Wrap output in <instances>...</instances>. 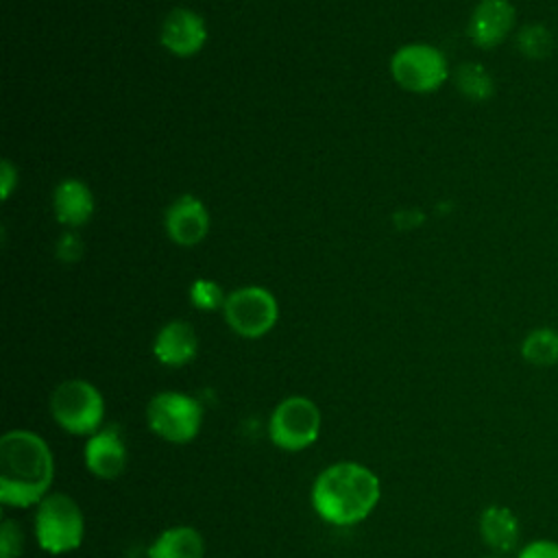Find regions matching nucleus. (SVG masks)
I'll return each mask as SVG.
<instances>
[{
  "label": "nucleus",
  "instance_id": "f257e3e1",
  "mask_svg": "<svg viewBox=\"0 0 558 558\" xmlns=\"http://www.w3.org/2000/svg\"><path fill=\"white\" fill-rule=\"evenodd\" d=\"M54 480L48 442L31 429H11L0 438V501L11 508L39 504Z\"/></svg>",
  "mask_w": 558,
  "mask_h": 558
},
{
  "label": "nucleus",
  "instance_id": "f03ea898",
  "mask_svg": "<svg viewBox=\"0 0 558 558\" xmlns=\"http://www.w3.org/2000/svg\"><path fill=\"white\" fill-rule=\"evenodd\" d=\"M381 486L377 475L360 462H336L312 484V506L331 525L344 527L364 521L377 506Z\"/></svg>",
  "mask_w": 558,
  "mask_h": 558
},
{
  "label": "nucleus",
  "instance_id": "7ed1b4c3",
  "mask_svg": "<svg viewBox=\"0 0 558 558\" xmlns=\"http://www.w3.org/2000/svg\"><path fill=\"white\" fill-rule=\"evenodd\" d=\"M85 536V517L81 506L65 493H48L35 512V538L48 554L76 549Z\"/></svg>",
  "mask_w": 558,
  "mask_h": 558
},
{
  "label": "nucleus",
  "instance_id": "20e7f679",
  "mask_svg": "<svg viewBox=\"0 0 558 558\" xmlns=\"http://www.w3.org/2000/svg\"><path fill=\"white\" fill-rule=\"evenodd\" d=\"M50 414L68 434L92 436L102 427L105 399L94 384L65 379L50 395Z\"/></svg>",
  "mask_w": 558,
  "mask_h": 558
},
{
  "label": "nucleus",
  "instance_id": "39448f33",
  "mask_svg": "<svg viewBox=\"0 0 558 558\" xmlns=\"http://www.w3.org/2000/svg\"><path fill=\"white\" fill-rule=\"evenodd\" d=\"M146 421L150 432L159 438L183 445L198 436L203 425V408L185 392L163 390L148 401Z\"/></svg>",
  "mask_w": 558,
  "mask_h": 558
},
{
  "label": "nucleus",
  "instance_id": "423d86ee",
  "mask_svg": "<svg viewBox=\"0 0 558 558\" xmlns=\"http://www.w3.org/2000/svg\"><path fill=\"white\" fill-rule=\"evenodd\" d=\"M390 74L408 92L429 94L449 78L447 57L429 44L401 46L390 59Z\"/></svg>",
  "mask_w": 558,
  "mask_h": 558
},
{
  "label": "nucleus",
  "instance_id": "0eeeda50",
  "mask_svg": "<svg viewBox=\"0 0 558 558\" xmlns=\"http://www.w3.org/2000/svg\"><path fill=\"white\" fill-rule=\"evenodd\" d=\"M320 434L318 405L301 395L279 401L268 418V436L272 445L286 451H301L316 442Z\"/></svg>",
  "mask_w": 558,
  "mask_h": 558
},
{
  "label": "nucleus",
  "instance_id": "6e6552de",
  "mask_svg": "<svg viewBox=\"0 0 558 558\" xmlns=\"http://www.w3.org/2000/svg\"><path fill=\"white\" fill-rule=\"evenodd\" d=\"M227 325L242 338H262L266 336L277 318L279 305L277 299L262 286H244L227 294L222 305Z\"/></svg>",
  "mask_w": 558,
  "mask_h": 558
},
{
  "label": "nucleus",
  "instance_id": "1a4fd4ad",
  "mask_svg": "<svg viewBox=\"0 0 558 558\" xmlns=\"http://www.w3.org/2000/svg\"><path fill=\"white\" fill-rule=\"evenodd\" d=\"M517 26V9L510 0H480L471 11L466 35L482 48L493 50L501 46Z\"/></svg>",
  "mask_w": 558,
  "mask_h": 558
},
{
  "label": "nucleus",
  "instance_id": "9d476101",
  "mask_svg": "<svg viewBox=\"0 0 558 558\" xmlns=\"http://www.w3.org/2000/svg\"><path fill=\"white\" fill-rule=\"evenodd\" d=\"M85 466L100 480H113L122 475L126 466V445L116 425H105L92 434L83 449Z\"/></svg>",
  "mask_w": 558,
  "mask_h": 558
},
{
  "label": "nucleus",
  "instance_id": "9b49d317",
  "mask_svg": "<svg viewBox=\"0 0 558 558\" xmlns=\"http://www.w3.org/2000/svg\"><path fill=\"white\" fill-rule=\"evenodd\" d=\"M159 39L168 52L177 57H192L207 41L205 20L192 9L177 7L163 17Z\"/></svg>",
  "mask_w": 558,
  "mask_h": 558
},
{
  "label": "nucleus",
  "instance_id": "f8f14e48",
  "mask_svg": "<svg viewBox=\"0 0 558 558\" xmlns=\"http://www.w3.org/2000/svg\"><path fill=\"white\" fill-rule=\"evenodd\" d=\"M168 238L181 246H194L209 231L207 207L192 194L179 196L166 211Z\"/></svg>",
  "mask_w": 558,
  "mask_h": 558
},
{
  "label": "nucleus",
  "instance_id": "ddd939ff",
  "mask_svg": "<svg viewBox=\"0 0 558 558\" xmlns=\"http://www.w3.org/2000/svg\"><path fill=\"white\" fill-rule=\"evenodd\" d=\"M477 530H480L482 543L499 556H506L519 549L521 523H519V517L508 506H501V504L486 506L480 512Z\"/></svg>",
  "mask_w": 558,
  "mask_h": 558
},
{
  "label": "nucleus",
  "instance_id": "4468645a",
  "mask_svg": "<svg viewBox=\"0 0 558 558\" xmlns=\"http://www.w3.org/2000/svg\"><path fill=\"white\" fill-rule=\"evenodd\" d=\"M198 349L196 331L185 320H170L166 323L153 342L155 357L166 366H183L194 360Z\"/></svg>",
  "mask_w": 558,
  "mask_h": 558
},
{
  "label": "nucleus",
  "instance_id": "2eb2a0df",
  "mask_svg": "<svg viewBox=\"0 0 558 558\" xmlns=\"http://www.w3.org/2000/svg\"><path fill=\"white\" fill-rule=\"evenodd\" d=\"M54 216L65 227H83L94 214L92 190L78 179H63L52 192Z\"/></svg>",
  "mask_w": 558,
  "mask_h": 558
},
{
  "label": "nucleus",
  "instance_id": "dca6fc26",
  "mask_svg": "<svg viewBox=\"0 0 558 558\" xmlns=\"http://www.w3.org/2000/svg\"><path fill=\"white\" fill-rule=\"evenodd\" d=\"M205 541L192 525L163 530L148 547V558H203Z\"/></svg>",
  "mask_w": 558,
  "mask_h": 558
},
{
  "label": "nucleus",
  "instance_id": "f3484780",
  "mask_svg": "<svg viewBox=\"0 0 558 558\" xmlns=\"http://www.w3.org/2000/svg\"><path fill=\"white\" fill-rule=\"evenodd\" d=\"M523 362L536 368H549L558 364V329L541 325L530 329L519 347Z\"/></svg>",
  "mask_w": 558,
  "mask_h": 558
},
{
  "label": "nucleus",
  "instance_id": "a211bd4d",
  "mask_svg": "<svg viewBox=\"0 0 558 558\" xmlns=\"http://www.w3.org/2000/svg\"><path fill=\"white\" fill-rule=\"evenodd\" d=\"M453 83L458 92L473 102H484L495 94L493 74L482 63H475V61L460 63L453 72Z\"/></svg>",
  "mask_w": 558,
  "mask_h": 558
},
{
  "label": "nucleus",
  "instance_id": "6ab92c4d",
  "mask_svg": "<svg viewBox=\"0 0 558 558\" xmlns=\"http://www.w3.org/2000/svg\"><path fill=\"white\" fill-rule=\"evenodd\" d=\"M514 46L527 61H545L554 52L556 39L545 22H527L514 31Z\"/></svg>",
  "mask_w": 558,
  "mask_h": 558
},
{
  "label": "nucleus",
  "instance_id": "aec40b11",
  "mask_svg": "<svg viewBox=\"0 0 558 558\" xmlns=\"http://www.w3.org/2000/svg\"><path fill=\"white\" fill-rule=\"evenodd\" d=\"M190 301L194 303V307L211 312V310L222 307L227 296H225L222 288L216 281H211V279H196L190 286Z\"/></svg>",
  "mask_w": 558,
  "mask_h": 558
},
{
  "label": "nucleus",
  "instance_id": "412c9836",
  "mask_svg": "<svg viewBox=\"0 0 558 558\" xmlns=\"http://www.w3.org/2000/svg\"><path fill=\"white\" fill-rule=\"evenodd\" d=\"M24 549V536L15 521L4 519L0 525V558H20Z\"/></svg>",
  "mask_w": 558,
  "mask_h": 558
},
{
  "label": "nucleus",
  "instance_id": "4be33fe9",
  "mask_svg": "<svg viewBox=\"0 0 558 558\" xmlns=\"http://www.w3.org/2000/svg\"><path fill=\"white\" fill-rule=\"evenodd\" d=\"M514 558H558V541L534 538L519 547Z\"/></svg>",
  "mask_w": 558,
  "mask_h": 558
},
{
  "label": "nucleus",
  "instance_id": "5701e85b",
  "mask_svg": "<svg viewBox=\"0 0 558 558\" xmlns=\"http://www.w3.org/2000/svg\"><path fill=\"white\" fill-rule=\"evenodd\" d=\"M57 257L65 264H72L76 262L81 255H83V240L76 235V233H63L59 240H57Z\"/></svg>",
  "mask_w": 558,
  "mask_h": 558
},
{
  "label": "nucleus",
  "instance_id": "b1692460",
  "mask_svg": "<svg viewBox=\"0 0 558 558\" xmlns=\"http://www.w3.org/2000/svg\"><path fill=\"white\" fill-rule=\"evenodd\" d=\"M15 183H17V172H15L13 163H11L9 159H4V161H2V170H0V196H2L4 201H7L9 194L13 192Z\"/></svg>",
  "mask_w": 558,
  "mask_h": 558
},
{
  "label": "nucleus",
  "instance_id": "393cba45",
  "mask_svg": "<svg viewBox=\"0 0 558 558\" xmlns=\"http://www.w3.org/2000/svg\"><path fill=\"white\" fill-rule=\"evenodd\" d=\"M423 220V214L416 211V209H403L399 214H395V222L399 229H410V227H416L418 222Z\"/></svg>",
  "mask_w": 558,
  "mask_h": 558
}]
</instances>
